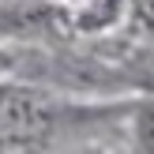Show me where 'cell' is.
<instances>
[{"label":"cell","instance_id":"obj_1","mask_svg":"<svg viewBox=\"0 0 154 154\" xmlns=\"http://www.w3.org/2000/svg\"><path fill=\"white\" fill-rule=\"evenodd\" d=\"M57 120L45 90L26 83H0V147H34Z\"/></svg>","mask_w":154,"mask_h":154},{"label":"cell","instance_id":"obj_2","mask_svg":"<svg viewBox=\"0 0 154 154\" xmlns=\"http://www.w3.org/2000/svg\"><path fill=\"white\" fill-rule=\"evenodd\" d=\"M64 4H75V8H79V4H87V0H64Z\"/></svg>","mask_w":154,"mask_h":154}]
</instances>
